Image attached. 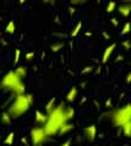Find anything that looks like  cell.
<instances>
[{"mask_svg":"<svg viewBox=\"0 0 131 146\" xmlns=\"http://www.w3.org/2000/svg\"><path fill=\"white\" fill-rule=\"evenodd\" d=\"M65 108H66L65 102H60L58 106L54 107V110L50 113L47 115L48 119L46 122V124L43 125V129L48 136L58 134L59 128L64 124V123L67 122L66 117H65Z\"/></svg>","mask_w":131,"mask_h":146,"instance_id":"obj_1","label":"cell"},{"mask_svg":"<svg viewBox=\"0 0 131 146\" xmlns=\"http://www.w3.org/2000/svg\"><path fill=\"white\" fill-rule=\"evenodd\" d=\"M34 99L31 94H24L16 96L12 104L7 108V113L11 116V118H17L28 111L30 107L33 105Z\"/></svg>","mask_w":131,"mask_h":146,"instance_id":"obj_2","label":"cell"},{"mask_svg":"<svg viewBox=\"0 0 131 146\" xmlns=\"http://www.w3.org/2000/svg\"><path fill=\"white\" fill-rule=\"evenodd\" d=\"M107 115L109 116L113 124L118 128H121L126 123L131 122V105L126 104L121 108H116L112 112H108Z\"/></svg>","mask_w":131,"mask_h":146,"instance_id":"obj_3","label":"cell"},{"mask_svg":"<svg viewBox=\"0 0 131 146\" xmlns=\"http://www.w3.org/2000/svg\"><path fill=\"white\" fill-rule=\"evenodd\" d=\"M48 135L46 134L43 127H33L30 131V140L33 146H43L47 141Z\"/></svg>","mask_w":131,"mask_h":146,"instance_id":"obj_4","label":"cell"},{"mask_svg":"<svg viewBox=\"0 0 131 146\" xmlns=\"http://www.w3.org/2000/svg\"><path fill=\"white\" fill-rule=\"evenodd\" d=\"M19 82H21V79L16 76V73L13 71H10L3 77L1 82H0V86H3V88H5L7 90H12V88L19 83Z\"/></svg>","mask_w":131,"mask_h":146,"instance_id":"obj_5","label":"cell"},{"mask_svg":"<svg viewBox=\"0 0 131 146\" xmlns=\"http://www.w3.org/2000/svg\"><path fill=\"white\" fill-rule=\"evenodd\" d=\"M83 134L85 138L87 139L88 141H94L97 136V125L96 124H89L87 127L83 128Z\"/></svg>","mask_w":131,"mask_h":146,"instance_id":"obj_6","label":"cell"},{"mask_svg":"<svg viewBox=\"0 0 131 146\" xmlns=\"http://www.w3.org/2000/svg\"><path fill=\"white\" fill-rule=\"evenodd\" d=\"M115 48H116V44L113 43V44H110V45H108V46L104 49V51H103V55H102V62H103V63L108 62V60H109V58L112 57L113 52H114Z\"/></svg>","mask_w":131,"mask_h":146,"instance_id":"obj_7","label":"cell"},{"mask_svg":"<svg viewBox=\"0 0 131 146\" xmlns=\"http://www.w3.org/2000/svg\"><path fill=\"white\" fill-rule=\"evenodd\" d=\"M34 119H36V123H37V124L43 127L44 124H46L47 119H48V116H47V113H43L42 111H36Z\"/></svg>","mask_w":131,"mask_h":146,"instance_id":"obj_8","label":"cell"},{"mask_svg":"<svg viewBox=\"0 0 131 146\" xmlns=\"http://www.w3.org/2000/svg\"><path fill=\"white\" fill-rule=\"evenodd\" d=\"M12 93L16 95V96H19V95H24V94H26V85H25V83L24 82H19L15 86L12 88Z\"/></svg>","mask_w":131,"mask_h":146,"instance_id":"obj_9","label":"cell"},{"mask_svg":"<svg viewBox=\"0 0 131 146\" xmlns=\"http://www.w3.org/2000/svg\"><path fill=\"white\" fill-rule=\"evenodd\" d=\"M77 94H79L77 86H72V88H71L69 91H67V94H66V101H67V102L75 101L76 98H77Z\"/></svg>","mask_w":131,"mask_h":146,"instance_id":"obj_10","label":"cell"},{"mask_svg":"<svg viewBox=\"0 0 131 146\" xmlns=\"http://www.w3.org/2000/svg\"><path fill=\"white\" fill-rule=\"evenodd\" d=\"M118 12L120 13L121 16L124 17H128L131 12V5L129 3H125V4H121V5L118 7Z\"/></svg>","mask_w":131,"mask_h":146,"instance_id":"obj_11","label":"cell"},{"mask_svg":"<svg viewBox=\"0 0 131 146\" xmlns=\"http://www.w3.org/2000/svg\"><path fill=\"white\" fill-rule=\"evenodd\" d=\"M74 129V124H71V123H69V122H66V123H64L60 128H59V131H58V134H60V135H65V134H67L70 130H72Z\"/></svg>","mask_w":131,"mask_h":146,"instance_id":"obj_12","label":"cell"},{"mask_svg":"<svg viewBox=\"0 0 131 146\" xmlns=\"http://www.w3.org/2000/svg\"><path fill=\"white\" fill-rule=\"evenodd\" d=\"M13 72L16 73V76L19 77L21 80L24 79V78H26V77H27V73H28V72H27V67H25V66H19V67H16Z\"/></svg>","mask_w":131,"mask_h":146,"instance_id":"obj_13","label":"cell"},{"mask_svg":"<svg viewBox=\"0 0 131 146\" xmlns=\"http://www.w3.org/2000/svg\"><path fill=\"white\" fill-rule=\"evenodd\" d=\"M0 122H1L4 125H10L12 122V118L7 112H3L1 115H0Z\"/></svg>","mask_w":131,"mask_h":146,"instance_id":"obj_14","label":"cell"},{"mask_svg":"<svg viewBox=\"0 0 131 146\" xmlns=\"http://www.w3.org/2000/svg\"><path fill=\"white\" fill-rule=\"evenodd\" d=\"M65 117H66L67 122H70L71 119H74V117H75V108L71 107V106H66V108H65Z\"/></svg>","mask_w":131,"mask_h":146,"instance_id":"obj_15","label":"cell"},{"mask_svg":"<svg viewBox=\"0 0 131 146\" xmlns=\"http://www.w3.org/2000/svg\"><path fill=\"white\" fill-rule=\"evenodd\" d=\"M16 32V25L13 21H9V23L5 27V33L7 34H13Z\"/></svg>","mask_w":131,"mask_h":146,"instance_id":"obj_16","label":"cell"},{"mask_svg":"<svg viewBox=\"0 0 131 146\" xmlns=\"http://www.w3.org/2000/svg\"><path fill=\"white\" fill-rule=\"evenodd\" d=\"M81 28H82V21H79L77 23H76V26L74 27V28H72L71 33H70V36H71V38H75V36L80 33Z\"/></svg>","mask_w":131,"mask_h":146,"instance_id":"obj_17","label":"cell"},{"mask_svg":"<svg viewBox=\"0 0 131 146\" xmlns=\"http://www.w3.org/2000/svg\"><path fill=\"white\" fill-rule=\"evenodd\" d=\"M65 46V43L64 42H56V43H54L50 45V50L53 52H58V51H60V50Z\"/></svg>","mask_w":131,"mask_h":146,"instance_id":"obj_18","label":"cell"},{"mask_svg":"<svg viewBox=\"0 0 131 146\" xmlns=\"http://www.w3.org/2000/svg\"><path fill=\"white\" fill-rule=\"evenodd\" d=\"M55 102H56V100L54 99V98H52L47 102V105H46V113H47V115H48V113H50L53 110H54V107H55Z\"/></svg>","mask_w":131,"mask_h":146,"instance_id":"obj_19","label":"cell"},{"mask_svg":"<svg viewBox=\"0 0 131 146\" xmlns=\"http://www.w3.org/2000/svg\"><path fill=\"white\" fill-rule=\"evenodd\" d=\"M121 130H123V133L125 134V136L130 138V135H131V122H129V123H126V124H124L123 127H121Z\"/></svg>","mask_w":131,"mask_h":146,"instance_id":"obj_20","label":"cell"},{"mask_svg":"<svg viewBox=\"0 0 131 146\" xmlns=\"http://www.w3.org/2000/svg\"><path fill=\"white\" fill-rule=\"evenodd\" d=\"M13 140H15V133H13V131H10V133L7 134V136L5 138V140H4V143L10 146V145L13 144Z\"/></svg>","mask_w":131,"mask_h":146,"instance_id":"obj_21","label":"cell"},{"mask_svg":"<svg viewBox=\"0 0 131 146\" xmlns=\"http://www.w3.org/2000/svg\"><path fill=\"white\" fill-rule=\"evenodd\" d=\"M116 10V3L115 1H109L108 3V5H107V12H113V11H115Z\"/></svg>","mask_w":131,"mask_h":146,"instance_id":"obj_22","label":"cell"},{"mask_svg":"<svg viewBox=\"0 0 131 146\" xmlns=\"http://www.w3.org/2000/svg\"><path fill=\"white\" fill-rule=\"evenodd\" d=\"M129 32H130V23L126 22V23L124 25V27L121 28V31H120V35H125V34H128Z\"/></svg>","mask_w":131,"mask_h":146,"instance_id":"obj_23","label":"cell"},{"mask_svg":"<svg viewBox=\"0 0 131 146\" xmlns=\"http://www.w3.org/2000/svg\"><path fill=\"white\" fill-rule=\"evenodd\" d=\"M93 70H94L93 66H86L83 70L81 71V74H87V73H91V72H93Z\"/></svg>","mask_w":131,"mask_h":146,"instance_id":"obj_24","label":"cell"},{"mask_svg":"<svg viewBox=\"0 0 131 146\" xmlns=\"http://www.w3.org/2000/svg\"><path fill=\"white\" fill-rule=\"evenodd\" d=\"M20 55H21L20 49H15V60H13V63H15V65H17L20 61Z\"/></svg>","mask_w":131,"mask_h":146,"instance_id":"obj_25","label":"cell"},{"mask_svg":"<svg viewBox=\"0 0 131 146\" xmlns=\"http://www.w3.org/2000/svg\"><path fill=\"white\" fill-rule=\"evenodd\" d=\"M34 51H30V52H27L26 54V56H25V60L26 61H32L33 58H34Z\"/></svg>","mask_w":131,"mask_h":146,"instance_id":"obj_26","label":"cell"},{"mask_svg":"<svg viewBox=\"0 0 131 146\" xmlns=\"http://www.w3.org/2000/svg\"><path fill=\"white\" fill-rule=\"evenodd\" d=\"M121 45L124 46V49H125V50H129V49H130V39L124 40V42L121 43Z\"/></svg>","mask_w":131,"mask_h":146,"instance_id":"obj_27","label":"cell"},{"mask_svg":"<svg viewBox=\"0 0 131 146\" xmlns=\"http://www.w3.org/2000/svg\"><path fill=\"white\" fill-rule=\"evenodd\" d=\"M71 139H67L66 141H64V143H61V145L60 146H71Z\"/></svg>","mask_w":131,"mask_h":146,"instance_id":"obj_28","label":"cell"},{"mask_svg":"<svg viewBox=\"0 0 131 146\" xmlns=\"http://www.w3.org/2000/svg\"><path fill=\"white\" fill-rule=\"evenodd\" d=\"M86 1H76V0H72V1L70 3L71 5H81V4H85Z\"/></svg>","mask_w":131,"mask_h":146,"instance_id":"obj_29","label":"cell"},{"mask_svg":"<svg viewBox=\"0 0 131 146\" xmlns=\"http://www.w3.org/2000/svg\"><path fill=\"white\" fill-rule=\"evenodd\" d=\"M112 23L114 25L115 27L118 26V25H119V22H118V18H116V17H112Z\"/></svg>","mask_w":131,"mask_h":146,"instance_id":"obj_30","label":"cell"},{"mask_svg":"<svg viewBox=\"0 0 131 146\" xmlns=\"http://www.w3.org/2000/svg\"><path fill=\"white\" fill-rule=\"evenodd\" d=\"M130 79H131V73H128V76H126V83L130 84Z\"/></svg>","mask_w":131,"mask_h":146,"instance_id":"obj_31","label":"cell"},{"mask_svg":"<svg viewBox=\"0 0 131 146\" xmlns=\"http://www.w3.org/2000/svg\"><path fill=\"white\" fill-rule=\"evenodd\" d=\"M21 143H24L26 146H28V141H27V139H26V138H22V139H21Z\"/></svg>","mask_w":131,"mask_h":146,"instance_id":"obj_32","label":"cell"},{"mask_svg":"<svg viewBox=\"0 0 131 146\" xmlns=\"http://www.w3.org/2000/svg\"><path fill=\"white\" fill-rule=\"evenodd\" d=\"M124 60V56H123V55H119V56H118V58H116V62H119V61H123Z\"/></svg>","mask_w":131,"mask_h":146,"instance_id":"obj_33","label":"cell"},{"mask_svg":"<svg viewBox=\"0 0 131 146\" xmlns=\"http://www.w3.org/2000/svg\"><path fill=\"white\" fill-rule=\"evenodd\" d=\"M110 104H112V99H108V100H107V102H105V106H107V107H109V106H110Z\"/></svg>","mask_w":131,"mask_h":146,"instance_id":"obj_34","label":"cell"},{"mask_svg":"<svg viewBox=\"0 0 131 146\" xmlns=\"http://www.w3.org/2000/svg\"><path fill=\"white\" fill-rule=\"evenodd\" d=\"M102 34H103V36H104L105 39H109V35H108V33H105V32H103Z\"/></svg>","mask_w":131,"mask_h":146,"instance_id":"obj_35","label":"cell"},{"mask_svg":"<svg viewBox=\"0 0 131 146\" xmlns=\"http://www.w3.org/2000/svg\"><path fill=\"white\" fill-rule=\"evenodd\" d=\"M99 73H101V66L97 67V70H96V74H99Z\"/></svg>","mask_w":131,"mask_h":146,"instance_id":"obj_36","label":"cell"},{"mask_svg":"<svg viewBox=\"0 0 131 146\" xmlns=\"http://www.w3.org/2000/svg\"><path fill=\"white\" fill-rule=\"evenodd\" d=\"M69 10H70V13H71V15H72V13H75V7H70Z\"/></svg>","mask_w":131,"mask_h":146,"instance_id":"obj_37","label":"cell"},{"mask_svg":"<svg viewBox=\"0 0 131 146\" xmlns=\"http://www.w3.org/2000/svg\"><path fill=\"white\" fill-rule=\"evenodd\" d=\"M0 42H1V44H3V45H7V42H5V40L0 39Z\"/></svg>","mask_w":131,"mask_h":146,"instance_id":"obj_38","label":"cell"},{"mask_svg":"<svg viewBox=\"0 0 131 146\" xmlns=\"http://www.w3.org/2000/svg\"><path fill=\"white\" fill-rule=\"evenodd\" d=\"M86 35H87V36H89V35H92V33H91V32H86V33H85Z\"/></svg>","mask_w":131,"mask_h":146,"instance_id":"obj_39","label":"cell"},{"mask_svg":"<svg viewBox=\"0 0 131 146\" xmlns=\"http://www.w3.org/2000/svg\"><path fill=\"white\" fill-rule=\"evenodd\" d=\"M0 39H1V32H0Z\"/></svg>","mask_w":131,"mask_h":146,"instance_id":"obj_40","label":"cell"}]
</instances>
